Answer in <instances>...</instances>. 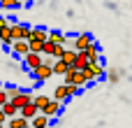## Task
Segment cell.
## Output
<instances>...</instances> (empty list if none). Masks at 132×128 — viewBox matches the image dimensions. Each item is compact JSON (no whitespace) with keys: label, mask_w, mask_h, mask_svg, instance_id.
Listing matches in <instances>:
<instances>
[{"label":"cell","mask_w":132,"mask_h":128,"mask_svg":"<svg viewBox=\"0 0 132 128\" xmlns=\"http://www.w3.org/2000/svg\"><path fill=\"white\" fill-rule=\"evenodd\" d=\"M84 75H86L88 82H97V79H104V77H107V70H104L102 63H90V65L84 70Z\"/></svg>","instance_id":"6da1fadb"},{"label":"cell","mask_w":132,"mask_h":128,"mask_svg":"<svg viewBox=\"0 0 132 128\" xmlns=\"http://www.w3.org/2000/svg\"><path fill=\"white\" fill-rule=\"evenodd\" d=\"M65 84H74V86H86V84H90L88 79H86V75H84V70H74V68H70V72L65 75Z\"/></svg>","instance_id":"7a4b0ae2"},{"label":"cell","mask_w":132,"mask_h":128,"mask_svg":"<svg viewBox=\"0 0 132 128\" xmlns=\"http://www.w3.org/2000/svg\"><path fill=\"white\" fill-rule=\"evenodd\" d=\"M42 63H44V54H35V51H30V54L23 58V68H26V70H30V72H32V70H37Z\"/></svg>","instance_id":"3957f363"},{"label":"cell","mask_w":132,"mask_h":128,"mask_svg":"<svg viewBox=\"0 0 132 128\" xmlns=\"http://www.w3.org/2000/svg\"><path fill=\"white\" fill-rule=\"evenodd\" d=\"M51 75H53V65H49V63H42L37 70H32V77H35V82H37V84H42V82L51 79Z\"/></svg>","instance_id":"277c9868"},{"label":"cell","mask_w":132,"mask_h":128,"mask_svg":"<svg viewBox=\"0 0 132 128\" xmlns=\"http://www.w3.org/2000/svg\"><path fill=\"white\" fill-rule=\"evenodd\" d=\"M93 42H95V40H93V35H90V33H77L74 49H77V51H86V49H88Z\"/></svg>","instance_id":"5b68a950"},{"label":"cell","mask_w":132,"mask_h":128,"mask_svg":"<svg viewBox=\"0 0 132 128\" xmlns=\"http://www.w3.org/2000/svg\"><path fill=\"white\" fill-rule=\"evenodd\" d=\"M12 54L19 56V58H26V56L30 54V42H28V40H14V44H12Z\"/></svg>","instance_id":"8992f818"},{"label":"cell","mask_w":132,"mask_h":128,"mask_svg":"<svg viewBox=\"0 0 132 128\" xmlns=\"http://www.w3.org/2000/svg\"><path fill=\"white\" fill-rule=\"evenodd\" d=\"M32 98H35V93H30V91H21V93H19V96H16V98L12 100V103H14V105H16L19 110H21V107L30 105V103H32Z\"/></svg>","instance_id":"52a82bcc"},{"label":"cell","mask_w":132,"mask_h":128,"mask_svg":"<svg viewBox=\"0 0 132 128\" xmlns=\"http://www.w3.org/2000/svg\"><path fill=\"white\" fill-rule=\"evenodd\" d=\"M46 40H49V30H46V28H32L28 42H42V44H44Z\"/></svg>","instance_id":"ba28073f"},{"label":"cell","mask_w":132,"mask_h":128,"mask_svg":"<svg viewBox=\"0 0 132 128\" xmlns=\"http://www.w3.org/2000/svg\"><path fill=\"white\" fill-rule=\"evenodd\" d=\"M19 114H21V117H26L28 121H32V119H35V117L39 114V110H37V105H35V103H30V105L21 107V110H19Z\"/></svg>","instance_id":"9c48e42d"},{"label":"cell","mask_w":132,"mask_h":128,"mask_svg":"<svg viewBox=\"0 0 132 128\" xmlns=\"http://www.w3.org/2000/svg\"><path fill=\"white\" fill-rule=\"evenodd\" d=\"M88 65H90V61H88L86 51H77V61H74V70H86Z\"/></svg>","instance_id":"30bf717a"},{"label":"cell","mask_w":132,"mask_h":128,"mask_svg":"<svg viewBox=\"0 0 132 128\" xmlns=\"http://www.w3.org/2000/svg\"><path fill=\"white\" fill-rule=\"evenodd\" d=\"M70 68H72V65H67L63 58H56V61H53V75H63V77H65V75L70 72Z\"/></svg>","instance_id":"8fae6325"},{"label":"cell","mask_w":132,"mask_h":128,"mask_svg":"<svg viewBox=\"0 0 132 128\" xmlns=\"http://www.w3.org/2000/svg\"><path fill=\"white\" fill-rule=\"evenodd\" d=\"M60 110H63V103H60V100H51V103L44 107V114H46V117H56V114H60Z\"/></svg>","instance_id":"7c38bea8"},{"label":"cell","mask_w":132,"mask_h":128,"mask_svg":"<svg viewBox=\"0 0 132 128\" xmlns=\"http://www.w3.org/2000/svg\"><path fill=\"white\" fill-rule=\"evenodd\" d=\"M49 119H51V117H46L44 112H39V114L30 121V126L32 128H49Z\"/></svg>","instance_id":"4fadbf2b"},{"label":"cell","mask_w":132,"mask_h":128,"mask_svg":"<svg viewBox=\"0 0 132 128\" xmlns=\"http://www.w3.org/2000/svg\"><path fill=\"white\" fill-rule=\"evenodd\" d=\"M7 126L9 128H26V126H30V121L19 114V117H14V119H7Z\"/></svg>","instance_id":"5bb4252c"},{"label":"cell","mask_w":132,"mask_h":128,"mask_svg":"<svg viewBox=\"0 0 132 128\" xmlns=\"http://www.w3.org/2000/svg\"><path fill=\"white\" fill-rule=\"evenodd\" d=\"M49 40L56 44H67V35L63 30H49Z\"/></svg>","instance_id":"9a60e30c"},{"label":"cell","mask_w":132,"mask_h":128,"mask_svg":"<svg viewBox=\"0 0 132 128\" xmlns=\"http://www.w3.org/2000/svg\"><path fill=\"white\" fill-rule=\"evenodd\" d=\"M86 56H88V61H90V63H100V47L93 42V44L86 49Z\"/></svg>","instance_id":"2e32d148"},{"label":"cell","mask_w":132,"mask_h":128,"mask_svg":"<svg viewBox=\"0 0 132 128\" xmlns=\"http://www.w3.org/2000/svg\"><path fill=\"white\" fill-rule=\"evenodd\" d=\"M51 100H53V98H49V96H44V93H37V96L32 98V103L37 105V110H39V112H44V107H46Z\"/></svg>","instance_id":"e0dca14e"},{"label":"cell","mask_w":132,"mask_h":128,"mask_svg":"<svg viewBox=\"0 0 132 128\" xmlns=\"http://www.w3.org/2000/svg\"><path fill=\"white\" fill-rule=\"evenodd\" d=\"M2 112H5V117H7V119H14V117H19V107H16L12 100L2 105Z\"/></svg>","instance_id":"ac0fdd59"},{"label":"cell","mask_w":132,"mask_h":128,"mask_svg":"<svg viewBox=\"0 0 132 128\" xmlns=\"http://www.w3.org/2000/svg\"><path fill=\"white\" fill-rule=\"evenodd\" d=\"M63 61H65L67 65H72V68H74V61H77V49H65Z\"/></svg>","instance_id":"d6986e66"},{"label":"cell","mask_w":132,"mask_h":128,"mask_svg":"<svg viewBox=\"0 0 132 128\" xmlns=\"http://www.w3.org/2000/svg\"><path fill=\"white\" fill-rule=\"evenodd\" d=\"M23 2H19V0H0V7L2 9H19Z\"/></svg>","instance_id":"ffe728a7"},{"label":"cell","mask_w":132,"mask_h":128,"mask_svg":"<svg viewBox=\"0 0 132 128\" xmlns=\"http://www.w3.org/2000/svg\"><path fill=\"white\" fill-rule=\"evenodd\" d=\"M5 91H7V96H9V100H14V98L21 93V89H19V86H7Z\"/></svg>","instance_id":"44dd1931"},{"label":"cell","mask_w":132,"mask_h":128,"mask_svg":"<svg viewBox=\"0 0 132 128\" xmlns=\"http://www.w3.org/2000/svg\"><path fill=\"white\" fill-rule=\"evenodd\" d=\"M42 42H30V51H35V54H42Z\"/></svg>","instance_id":"7402d4cb"},{"label":"cell","mask_w":132,"mask_h":128,"mask_svg":"<svg viewBox=\"0 0 132 128\" xmlns=\"http://www.w3.org/2000/svg\"><path fill=\"white\" fill-rule=\"evenodd\" d=\"M5 103H9V96H7V91H5V89H0V107H2Z\"/></svg>","instance_id":"603a6c76"},{"label":"cell","mask_w":132,"mask_h":128,"mask_svg":"<svg viewBox=\"0 0 132 128\" xmlns=\"http://www.w3.org/2000/svg\"><path fill=\"white\" fill-rule=\"evenodd\" d=\"M9 26V19H5V16H0V37H2V30Z\"/></svg>","instance_id":"cb8c5ba5"},{"label":"cell","mask_w":132,"mask_h":128,"mask_svg":"<svg viewBox=\"0 0 132 128\" xmlns=\"http://www.w3.org/2000/svg\"><path fill=\"white\" fill-rule=\"evenodd\" d=\"M107 79H109V82H118V72H116V70H114V72H107Z\"/></svg>","instance_id":"d4e9b609"},{"label":"cell","mask_w":132,"mask_h":128,"mask_svg":"<svg viewBox=\"0 0 132 128\" xmlns=\"http://www.w3.org/2000/svg\"><path fill=\"white\" fill-rule=\"evenodd\" d=\"M0 121H5V124H7V117H5V112H2V107H0Z\"/></svg>","instance_id":"484cf974"},{"label":"cell","mask_w":132,"mask_h":128,"mask_svg":"<svg viewBox=\"0 0 132 128\" xmlns=\"http://www.w3.org/2000/svg\"><path fill=\"white\" fill-rule=\"evenodd\" d=\"M0 128H5V121H0Z\"/></svg>","instance_id":"4316f807"},{"label":"cell","mask_w":132,"mask_h":128,"mask_svg":"<svg viewBox=\"0 0 132 128\" xmlns=\"http://www.w3.org/2000/svg\"><path fill=\"white\" fill-rule=\"evenodd\" d=\"M19 2H26V0H19Z\"/></svg>","instance_id":"83f0119b"},{"label":"cell","mask_w":132,"mask_h":128,"mask_svg":"<svg viewBox=\"0 0 132 128\" xmlns=\"http://www.w3.org/2000/svg\"><path fill=\"white\" fill-rule=\"evenodd\" d=\"M26 128H32V126H26Z\"/></svg>","instance_id":"f1b7e54d"}]
</instances>
